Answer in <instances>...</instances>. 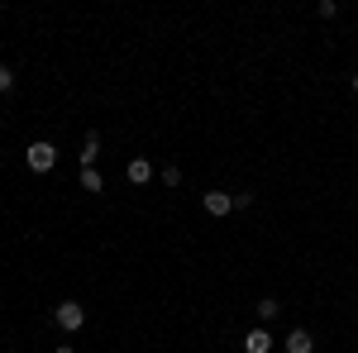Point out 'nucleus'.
<instances>
[{"label":"nucleus","instance_id":"8","mask_svg":"<svg viewBox=\"0 0 358 353\" xmlns=\"http://www.w3.org/2000/svg\"><path fill=\"white\" fill-rule=\"evenodd\" d=\"M277 310H282V305H277L273 296H263V301H258V320H263V325H273V320H277Z\"/></svg>","mask_w":358,"mask_h":353},{"label":"nucleus","instance_id":"1","mask_svg":"<svg viewBox=\"0 0 358 353\" xmlns=\"http://www.w3.org/2000/svg\"><path fill=\"white\" fill-rule=\"evenodd\" d=\"M53 325L57 329H82L86 325V310H82V301H62V305H53Z\"/></svg>","mask_w":358,"mask_h":353},{"label":"nucleus","instance_id":"3","mask_svg":"<svg viewBox=\"0 0 358 353\" xmlns=\"http://www.w3.org/2000/svg\"><path fill=\"white\" fill-rule=\"evenodd\" d=\"M201 206H206V215L224 219L229 210H234V196H229V191H206V196H201Z\"/></svg>","mask_w":358,"mask_h":353},{"label":"nucleus","instance_id":"2","mask_svg":"<svg viewBox=\"0 0 358 353\" xmlns=\"http://www.w3.org/2000/svg\"><path fill=\"white\" fill-rule=\"evenodd\" d=\"M24 163L34 167V172H53V163H57V148L48 143V138H38V143H29Z\"/></svg>","mask_w":358,"mask_h":353},{"label":"nucleus","instance_id":"12","mask_svg":"<svg viewBox=\"0 0 358 353\" xmlns=\"http://www.w3.org/2000/svg\"><path fill=\"white\" fill-rule=\"evenodd\" d=\"M53 353H77V349H72V344H57V349Z\"/></svg>","mask_w":358,"mask_h":353},{"label":"nucleus","instance_id":"11","mask_svg":"<svg viewBox=\"0 0 358 353\" xmlns=\"http://www.w3.org/2000/svg\"><path fill=\"white\" fill-rule=\"evenodd\" d=\"M0 91H15V72L10 67H0Z\"/></svg>","mask_w":358,"mask_h":353},{"label":"nucleus","instance_id":"4","mask_svg":"<svg viewBox=\"0 0 358 353\" xmlns=\"http://www.w3.org/2000/svg\"><path fill=\"white\" fill-rule=\"evenodd\" d=\"M244 353H273V334L258 325V329H248L244 334Z\"/></svg>","mask_w":358,"mask_h":353},{"label":"nucleus","instance_id":"5","mask_svg":"<svg viewBox=\"0 0 358 353\" xmlns=\"http://www.w3.org/2000/svg\"><path fill=\"white\" fill-rule=\"evenodd\" d=\"M124 177H129L134 187H148V182H153V163H148V158H134V163L124 167Z\"/></svg>","mask_w":358,"mask_h":353},{"label":"nucleus","instance_id":"7","mask_svg":"<svg viewBox=\"0 0 358 353\" xmlns=\"http://www.w3.org/2000/svg\"><path fill=\"white\" fill-rule=\"evenodd\" d=\"M96 158H101V134H86V143H82V167H96Z\"/></svg>","mask_w":358,"mask_h":353},{"label":"nucleus","instance_id":"10","mask_svg":"<svg viewBox=\"0 0 358 353\" xmlns=\"http://www.w3.org/2000/svg\"><path fill=\"white\" fill-rule=\"evenodd\" d=\"M163 187H182V167H172V163L163 167Z\"/></svg>","mask_w":358,"mask_h":353},{"label":"nucleus","instance_id":"13","mask_svg":"<svg viewBox=\"0 0 358 353\" xmlns=\"http://www.w3.org/2000/svg\"><path fill=\"white\" fill-rule=\"evenodd\" d=\"M349 91H354V96H358V72H354V77H349Z\"/></svg>","mask_w":358,"mask_h":353},{"label":"nucleus","instance_id":"6","mask_svg":"<svg viewBox=\"0 0 358 353\" xmlns=\"http://www.w3.org/2000/svg\"><path fill=\"white\" fill-rule=\"evenodd\" d=\"M310 349H315L310 329H292V334H287V353H310Z\"/></svg>","mask_w":358,"mask_h":353},{"label":"nucleus","instance_id":"9","mask_svg":"<svg viewBox=\"0 0 358 353\" xmlns=\"http://www.w3.org/2000/svg\"><path fill=\"white\" fill-rule=\"evenodd\" d=\"M106 182H101V172L96 167H82V191H101Z\"/></svg>","mask_w":358,"mask_h":353}]
</instances>
